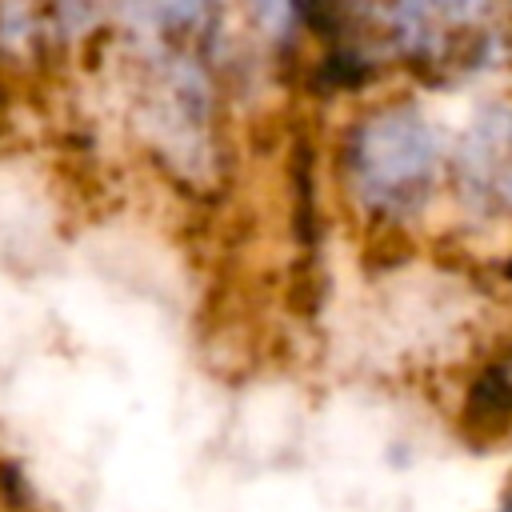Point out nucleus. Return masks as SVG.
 Wrapping results in <instances>:
<instances>
[{"label": "nucleus", "instance_id": "nucleus-1", "mask_svg": "<svg viewBox=\"0 0 512 512\" xmlns=\"http://www.w3.org/2000/svg\"><path fill=\"white\" fill-rule=\"evenodd\" d=\"M452 148L436 120L408 96L356 108L328 148V180L344 212L376 244H416L448 192Z\"/></svg>", "mask_w": 512, "mask_h": 512}]
</instances>
